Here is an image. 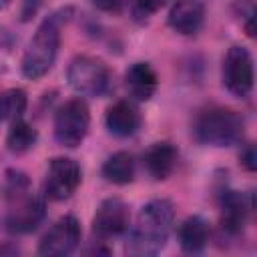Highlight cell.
<instances>
[{
  "instance_id": "obj_2",
  "label": "cell",
  "mask_w": 257,
  "mask_h": 257,
  "mask_svg": "<svg viewBox=\"0 0 257 257\" xmlns=\"http://www.w3.org/2000/svg\"><path fill=\"white\" fill-rule=\"evenodd\" d=\"M60 26H62V12H56L44 18L36 28L22 56V74L26 78L36 80L52 68L60 46Z\"/></svg>"
},
{
  "instance_id": "obj_12",
  "label": "cell",
  "mask_w": 257,
  "mask_h": 257,
  "mask_svg": "<svg viewBox=\"0 0 257 257\" xmlns=\"http://www.w3.org/2000/svg\"><path fill=\"white\" fill-rule=\"evenodd\" d=\"M251 211V203L245 193L239 191H223L221 195V227L223 231L237 235L243 231L247 217Z\"/></svg>"
},
{
  "instance_id": "obj_21",
  "label": "cell",
  "mask_w": 257,
  "mask_h": 257,
  "mask_svg": "<svg viewBox=\"0 0 257 257\" xmlns=\"http://www.w3.org/2000/svg\"><path fill=\"white\" fill-rule=\"evenodd\" d=\"M169 0H133L131 10L133 16L137 20H147L149 16H153L157 10H161Z\"/></svg>"
},
{
  "instance_id": "obj_11",
  "label": "cell",
  "mask_w": 257,
  "mask_h": 257,
  "mask_svg": "<svg viewBox=\"0 0 257 257\" xmlns=\"http://www.w3.org/2000/svg\"><path fill=\"white\" fill-rule=\"evenodd\" d=\"M169 26L183 34L193 36L203 28L205 22V4L203 0H173L167 16Z\"/></svg>"
},
{
  "instance_id": "obj_6",
  "label": "cell",
  "mask_w": 257,
  "mask_h": 257,
  "mask_svg": "<svg viewBox=\"0 0 257 257\" xmlns=\"http://www.w3.org/2000/svg\"><path fill=\"white\" fill-rule=\"evenodd\" d=\"M6 201V213H4V229L8 233L20 235L34 231L42 219H44V201L38 195H32V191H24L20 195H14Z\"/></svg>"
},
{
  "instance_id": "obj_7",
  "label": "cell",
  "mask_w": 257,
  "mask_h": 257,
  "mask_svg": "<svg viewBox=\"0 0 257 257\" xmlns=\"http://www.w3.org/2000/svg\"><path fill=\"white\" fill-rule=\"evenodd\" d=\"M255 70L251 52L245 46H231L223 58V84L235 96H247L253 88Z\"/></svg>"
},
{
  "instance_id": "obj_5",
  "label": "cell",
  "mask_w": 257,
  "mask_h": 257,
  "mask_svg": "<svg viewBox=\"0 0 257 257\" xmlns=\"http://www.w3.org/2000/svg\"><path fill=\"white\" fill-rule=\"evenodd\" d=\"M90 124V112L82 98H70L66 100L54 114V139L58 145L66 149L78 147Z\"/></svg>"
},
{
  "instance_id": "obj_16",
  "label": "cell",
  "mask_w": 257,
  "mask_h": 257,
  "mask_svg": "<svg viewBox=\"0 0 257 257\" xmlns=\"http://www.w3.org/2000/svg\"><path fill=\"white\" fill-rule=\"evenodd\" d=\"M179 245L183 251L187 253H201L207 243H209V223L199 217V215H193V217H187L181 225H179Z\"/></svg>"
},
{
  "instance_id": "obj_22",
  "label": "cell",
  "mask_w": 257,
  "mask_h": 257,
  "mask_svg": "<svg viewBox=\"0 0 257 257\" xmlns=\"http://www.w3.org/2000/svg\"><path fill=\"white\" fill-rule=\"evenodd\" d=\"M239 163L247 171H255L257 169V155H255V147L253 145H245V149L239 155Z\"/></svg>"
},
{
  "instance_id": "obj_15",
  "label": "cell",
  "mask_w": 257,
  "mask_h": 257,
  "mask_svg": "<svg viewBox=\"0 0 257 257\" xmlns=\"http://www.w3.org/2000/svg\"><path fill=\"white\" fill-rule=\"evenodd\" d=\"M177 159H179V151L175 145L163 141V143H155L151 145L145 155H143V163L149 171V175L157 181L167 179L175 167H177Z\"/></svg>"
},
{
  "instance_id": "obj_17",
  "label": "cell",
  "mask_w": 257,
  "mask_h": 257,
  "mask_svg": "<svg viewBox=\"0 0 257 257\" xmlns=\"http://www.w3.org/2000/svg\"><path fill=\"white\" fill-rule=\"evenodd\" d=\"M102 177L114 185H128L135 179V161L131 153L118 151L110 155L102 165Z\"/></svg>"
},
{
  "instance_id": "obj_20",
  "label": "cell",
  "mask_w": 257,
  "mask_h": 257,
  "mask_svg": "<svg viewBox=\"0 0 257 257\" xmlns=\"http://www.w3.org/2000/svg\"><path fill=\"white\" fill-rule=\"evenodd\" d=\"M30 189V179L26 177V173L18 171V169H8L2 177V183H0V193H2V199H10L14 195H20L24 191Z\"/></svg>"
},
{
  "instance_id": "obj_23",
  "label": "cell",
  "mask_w": 257,
  "mask_h": 257,
  "mask_svg": "<svg viewBox=\"0 0 257 257\" xmlns=\"http://www.w3.org/2000/svg\"><path fill=\"white\" fill-rule=\"evenodd\" d=\"M90 2L102 12H120L126 4V0H90Z\"/></svg>"
},
{
  "instance_id": "obj_8",
  "label": "cell",
  "mask_w": 257,
  "mask_h": 257,
  "mask_svg": "<svg viewBox=\"0 0 257 257\" xmlns=\"http://www.w3.org/2000/svg\"><path fill=\"white\" fill-rule=\"evenodd\" d=\"M80 243V223L72 215L60 217L40 239L38 253L44 257H64L70 255Z\"/></svg>"
},
{
  "instance_id": "obj_10",
  "label": "cell",
  "mask_w": 257,
  "mask_h": 257,
  "mask_svg": "<svg viewBox=\"0 0 257 257\" xmlns=\"http://www.w3.org/2000/svg\"><path fill=\"white\" fill-rule=\"evenodd\" d=\"M131 223V211L128 205L118 197L104 199L92 219V233L98 239H110L118 237L128 229Z\"/></svg>"
},
{
  "instance_id": "obj_9",
  "label": "cell",
  "mask_w": 257,
  "mask_h": 257,
  "mask_svg": "<svg viewBox=\"0 0 257 257\" xmlns=\"http://www.w3.org/2000/svg\"><path fill=\"white\" fill-rule=\"evenodd\" d=\"M80 185V167L74 159L56 157L48 163L46 179H44V193L52 201L68 199Z\"/></svg>"
},
{
  "instance_id": "obj_14",
  "label": "cell",
  "mask_w": 257,
  "mask_h": 257,
  "mask_svg": "<svg viewBox=\"0 0 257 257\" xmlns=\"http://www.w3.org/2000/svg\"><path fill=\"white\" fill-rule=\"evenodd\" d=\"M124 86L135 100H151L157 92L159 78L149 62H133L124 72Z\"/></svg>"
},
{
  "instance_id": "obj_4",
  "label": "cell",
  "mask_w": 257,
  "mask_h": 257,
  "mask_svg": "<svg viewBox=\"0 0 257 257\" xmlns=\"http://www.w3.org/2000/svg\"><path fill=\"white\" fill-rule=\"evenodd\" d=\"M70 88L82 96H102L110 86V72L106 64L94 56H74L66 70Z\"/></svg>"
},
{
  "instance_id": "obj_18",
  "label": "cell",
  "mask_w": 257,
  "mask_h": 257,
  "mask_svg": "<svg viewBox=\"0 0 257 257\" xmlns=\"http://www.w3.org/2000/svg\"><path fill=\"white\" fill-rule=\"evenodd\" d=\"M36 139H38V133L32 124L24 122V120H14L8 135H6V147L10 153H16V155H22L26 151H30L34 145H36Z\"/></svg>"
},
{
  "instance_id": "obj_1",
  "label": "cell",
  "mask_w": 257,
  "mask_h": 257,
  "mask_svg": "<svg viewBox=\"0 0 257 257\" xmlns=\"http://www.w3.org/2000/svg\"><path fill=\"white\" fill-rule=\"evenodd\" d=\"M175 221V209L171 201L167 199H153L149 201L139 217L137 225L133 227L128 241H126V253L131 255H157L171 233Z\"/></svg>"
},
{
  "instance_id": "obj_19",
  "label": "cell",
  "mask_w": 257,
  "mask_h": 257,
  "mask_svg": "<svg viewBox=\"0 0 257 257\" xmlns=\"http://www.w3.org/2000/svg\"><path fill=\"white\" fill-rule=\"evenodd\" d=\"M28 104V96L22 88H6L0 92V120L14 122L18 120Z\"/></svg>"
},
{
  "instance_id": "obj_13",
  "label": "cell",
  "mask_w": 257,
  "mask_h": 257,
  "mask_svg": "<svg viewBox=\"0 0 257 257\" xmlns=\"http://www.w3.org/2000/svg\"><path fill=\"white\" fill-rule=\"evenodd\" d=\"M104 124L106 128L120 139L133 137L139 126H141V114L137 110V106L128 100H116L106 108L104 114Z\"/></svg>"
},
{
  "instance_id": "obj_3",
  "label": "cell",
  "mask_w": 257,
  "mask_h": 257,
  "mask_svg": "<svg viewBox=\"0 0 257 257\" xmlns=\"http://www.w3.org/2000/svg\"><path fill=\"white\" fill-rule=\"evenodd\" d=\"M245 122L239 112L225 106L203 108L193 122V135L199 143L211 147H231L243 139Z\"/></svg>"
}]
</instances>
